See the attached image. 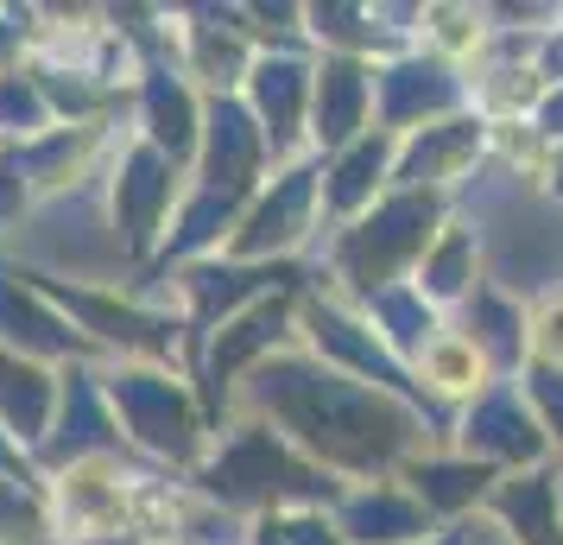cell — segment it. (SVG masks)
<instances>
[{
    "label": "cell",
    "instance_id": "cell-14",
    "mask_svg": "<svg viewBox=\"0 0 563 545\" xmlns=\"http://www.w3.org/2000/svg\"><path fill=\"white\" fill-rule=\"evenodd\" d=\"M482 444H494V450H512V457L538 450L532 425L512 413V400H487V406H482Z\"/></svg>",
    "mask_w": 563,
    "mask_h": 545
},
{
    "label": "cell",
    "instance_id": "cell-15",
    "mask_svg": "<svg viewBox=\"0 0 563 545\" xmlns=\"http://www.w3.org/2000/svg\"><path fill=\"white\" fill-rule=\"evenodd\" d=\"M266 337H279V305H266V312H254L247 324H234L229 337H222V349H216V374H229L234 362H247Z\"/></svg>",
    "mask_w": 563,
    "mask_h": 545
},
{
    "label": "cell",
    "instance_id": "cell-21",
    "mask_svg": "<svg viewBox=\"0 0 563 545\" xmlns=\"http://www.w3.org/2000/svg\"><path fill=\"white\" fill-rule=\"evenodd\" d=\"M222 216H229V197H222V204H203V209H190V222H184V248H190V241H203V235H216V222H222Z\"/></svg>",
    "mask_w": 563,
    "mask_h": 545
},
{
    "label": "cell",
    "instance_id": "cell-17",
    "mask_svg": "<svg viewBox=\"0 0 563 545\" xmlns=\"http://www.w3.org/2000/svg\"><path fill=\"white\" fill-rule=\"evenodd\" d=\"M0 324H7L13 337H26V342H45V349H64V342H70L45 312H32L26 298H13V286H0Z\"/></svg>",
    "mask_w": 563,
    "mask_h": 545
},
{
    "label": "cell",
    "instance_id": "cell-25",
    "mask_svg": "<svg viewBox=\"0 0 563 545\" xmlns=\"http://www.w3.org/2000/svg\"><path fill=\"white\" fill-rule=\"evenodd\" d=\"M0 108H7V115H20V121H26V115H32V96H20V89H0Z\"/></svg>",
    "mask_w": 563,
    "mask_h": 545
},
{
    "label": "cell",
    "instance_id": "cell-2",
    "mask_svg": "<svg viewBox=\"0 0 563 545\" xmlns=\"http://www.w3.org/2000/svg\"><path fill=\"white\" fill-rule=\"evenodd\" d=\"M424 229H431V204H424V197H399V204H386L361 235H349L342 260H349V273H355L361 286H374V280L393 273L411 248H424Z\"/></svg>",
    "mask_w": 563,
    "mask_h": 545
},
{
    "label": "cell",
    "instance_id": "cell-16",
    "mask_svg": "<svg viewBox=\"0 0 563 545\" xmlns=\"http://www.w3.org/2000/svg\"><path fill=\"white\" fill-rule=\"evenodd\" d=\"M317 337L330 342V349H342V356H355V362L367 368V374H380V381H399V374H393V362H386L380 349H374V342H361V337H355V324H342V317L317 312Z\"/></svg>",
    "mask_w": 563,
    "mask_h": 545
},
{
    "label": "cell",
    "instance_id": "cell-11",
    "mask_svg": "<svg viewBox=\"0 0 563 545\" xmlns=\"http://www.w3.org/2000/svg\"><path fill=\"white\" fill-rule=\"evenodd\" d=\"M349 526H355V539H411L418 533V514H411L406 501H361L355 514H349Z\"/></svg>",
    "mask_w": 563,
    "mask_h": 545
},
{
    "label": "cell",
    "instance_id": "cell-4",
    "mask_svg": "<svg viewBox=\"0 0 563 545\" xmlns=\"http://www.w3.org/2000/svg\"><path fill=\"white\" fill-rule=\"evenodd\" d=\"M121 406H128V418L146 432L153 444H165V450H190V418H184L178 393L158 388V381H121Z\"/></svg>",
    "mask_w": 563,
    "mask_h": 545
},
{
    "label": "cell",
    "instance_id": "cell-26",
    "mask_svg": "<svg viewBox=\"0 0 563 545\" xmlns=\"http://www.w3.org/2000/svg\"><path fill=\"white\" fill-rule=\"evenodd\" d=\"M291 539H298V545H330L323 533H317V526H291Z\"/></svg>",
    "mask_w": 563,
    "mask_h": 545
},
{
    "label": "cell",
    "instance_id": "cell-5",
    "mask_svg": "<svg viewBox=\"0 0 563 545\" xmlns=\"http://www.w3.org/2000/svg\"><path fill=\"white\" fill-rule=\"evenodd\" d=\"M305 209H310V172H291V178L279 184V197H273V204L241 229V248H273V241H291L298 222H305Z\"/></svg>",
    "mask_w": 563,
    "mask_h": 545
},
{
    "label": "cell",
    "instance_id": "cell-20",
    "mask_svg": "<svg viewBox=\"0 0 563 545\" xmlns=\"http://www.w3.org/2000/svg\"><path fill=\"white\" fill-rule=\"evenodd\" d=\"M374 172H380V140H374V146H361L355 159H349V165H342V178H335V190H330V204H355L361 190H367V184H374Z\"/></svg>",
    "mask_w": 563,
    "mask_h": 545
},
{
    "label": "cell",
    "instance_id": "cell-22",
    "mask_svg": "<svg viewBox=\"0 0 563 545\" xmlns=\"http://www.w3.org/2000/svg\"><path fill=\"white\" fill-rule=\"evenodd\" d=\"M462 248H468V241H450V248L437 254V266H431V286H437V292L462 286V280H456V273H462Z\"/></svg>",
    "mask_w": 563,
    "mask_h": 545
},
{
    "label": "cell",
    "instance_id": "cell-12",
    "mask_svg": "<svg viewBox=\"0 0 563 545\" xmlns=\"http://www.w3.org/2000/svg\"><path fill=\"white\" fill-rule=\"evenodd\" d=\"M355 102H361V77L349 64L323 70V140H342L355 128Z\"/></svg>",
    "mask_w": 563,
    "mask_h": 545
},
{
    "label": "cell",
    "instance_id": "cell-13",
    "mask_svg": "<svg viewBox=\"0 0 563 545\" xmlns=\"http://www.w3.org/2000/svg\"><path fill=\"white\" fill-rule=\"evenodd\" d=\"M475 146V128H443V133H431V140H418L411 146V159H406V178H437L450 159H462Z\"/></svg>",
    "mask_w": 563,
    "mask_h": 545
},
{
    "label": "cell",
    "instance_id": "cell-3",
    "mask_svg": "<svg viewBox=\"0 0 563 545\" xmlns=\"http://www.w3.org/2000/svg\"><path fill=\"white\" fill-rule=\"evenodd\" d=\"M216 489H229V494H279V489H291V494H317V482H310L305 469H291L285 464V450L273 438H241L222 457V469H216Z\"/></svg>",
    "mask_w": 563,
    "mask_h": 545
},
{
    "label": "cell",
    "instance_id": "cell-9",
    "mask_svg": "<svg viewBox=\"0 0 563 545\" xmlns=\"http://www.w3.org/2000/svg\"><path fill=\"white\" fill-rule=\"evenodd\" d=\"M298 96H305V70H298V64H266V70H260V108H266V121H273V140L291 133Z\"/></svg>",
    "mask_w": 563,
    "mask_h": 545
},
{
    "label": "cell",
    "instance_id": "cell-6",
    "mask_svg": "<svg viewBox=\"0 0 563 545\" xmlns=\"http://www.w3.org/2000/svg\"><path fill=\"white\" fill-rule=\"evenodd\" d=\"M158 197H165V165H158L153 153H140L128 165V178H121V222H128L133 241H146V235H153Z\"/></svg>",
    "mask_w": 563,
    "mask_h": 545
},
{
    "label": "cell",
    "instance_id": "cell-19",
    "mask_svg": "<svg viewBox=\"0 0 563 545\" xmlns=\"http://www.w3.org/2000/svg\"><path fill=\"white\" fill-rule=\"evenodd\" d=\"M482 482H487L482 469H450V464L418 469V489L431 494V501H443V508H456V501H468V494L482 489Z\"/></svg>",
    "mask_w": 563,
    "mask_h": 545
},
{
    "label": "cell",
    "instance_id": "cell-28",
    "mask_svg": "<svg viewBox=\"0 0 563 545\" xmlns=\"http://www.w3.org/2000/svg\"><path fill=\"white\" fill-rule=\"evenodd\" d=\"M0 464H7V444H0Z\"/></svg>",
    "mask_w": 563,
    "mask_h": 545
},
{
    "label": "cell",
    "instance_id": "cell-7",
    "mask_svg": "<svg viewBox=\"0 0 563 545\" xmlns=\"http://www.w3.org/2000/svg\"><path fill=\"white\" fill-rule=\"evenodd\" d=\"M209 172L216 184H247L254 172V133L234 108H216V153H209Z\"/></svg>",
    "mask_w": 563,
    "mask_h": 545
},
{
    "label": "cell",
    "instance_id": "cell-10",
    "mask_svg": "<svg viewBox=\"0 0 563 545\" xmlns=\"http://www.w3.org/2000/svg\"><path fill=\"white\" fill-rule=\"evenodd\" d=\"M431 102H450V83H443V70H393L386 77V115L393 121H406L411 108H431Z\"/></svg>",
    "mask_w": 563,
    "mask_h": 545
},
{
    "label": "cell",
    "instance_id": "cell-27",
    "mask_svg": "<svg viewBox=\"0 0 563 545\" xmlns=\"http://www.w3.org/2000/svg\"><path fill=\"white\" fill-rule=\"evenodd\" d=\"M551 128H563V102H558V108H551Z\"/></svg>",
    "mask_w": 563,
    "mask_h": 545
},
{
    "label": "cell",
    "instance_id": "cell-1",
    "mask_svg": "<svg viewBox=\"0 0 563 545\" xmlns=\"http://www.w3.org/2000/svg\"><path fill=\"white\" fill-rule=\"evenodd\" d=\"M266 400H273L317 450L349 457V464H380L393 444H406V418L393 413V406H380L374 393L342 388L330 374L279 368V374H266Z\"/></svg>",
    "mask_w": 563,
    "mask_h": 545
},
{
    "label": "cell",
    "instance_id": "cell-18",
    "mask_svg": "<svg viewBox=\"0 0 563 545\" xmlns=\"http://www.w3.org/2000/svg\"><path fill=\"white\" fill-rule=\"evenodd\" d=\"M153 121H158V140H165L172 153L190 146V102H184L172 83H153Z\"/></svg>",
    "mask_w": 563,
    "mask_h": 545
},
{
    "label": "cell",
    "instance_id": "cell-24",
    "mask_svg": "<svg viewBox=\"0 0 563 545\" xmlns=\"http://www.w3.org/2000/svg\"><path fill=\"white\" fill-rule=\"evenodd\" d=\"M538 400H544V406L558 413V425H563V381L558 374H538Z\"/></svg>",
    "mask_w": 563,
    "mask_h": 545
},
{
    "label": "cell",
    "instance_id": "cell-23",
    "mask_svg": "<svg viewBox=\"0 0 563 545\" xmlns=\"http://www.w3.org/2000/svg\"><path fill=\"white\" fill-rule=\"evenodd\" d=\"M32 526H38V520H32L26 508H13V494H0V533H7V539H32Z\"/></svg>",
    "mask_w": 563,
    "mask_h": 545
},
{
    "label": "cell",
    "instance_id": "cell-8",
    "mask_svg": "<svg viewBox=\"0 0 563 545\" xmlns=\"http://www.w3.org/2000/svg\"><path fill=\"white\" fill-rule=\"evenodd\" d=\"M0 406L20 432H38L45 425V374H32L20 362H0Z\"/></svg>",
    "mask_w": 563,
    "mask_h": 545
}]
</instances>
